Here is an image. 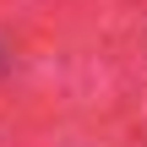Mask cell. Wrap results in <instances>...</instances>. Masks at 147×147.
Here are the masks:
<instances>
[{
	"mask_svg": "<svg viewBox=\"0 0 147 147\" xmlns=\"http://www.w3.org/2000/svg\"><path fill=\"white\" fill-rule=\"evenodd\" d=\"M0 71H5V55H0Z\"/></svg>",
	"mask_w": 147,
	"mask_h": 147,
	"instance_id": "6da1fadb",
	"label": "cell"
}]
</instances>
